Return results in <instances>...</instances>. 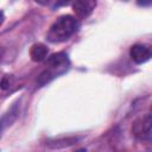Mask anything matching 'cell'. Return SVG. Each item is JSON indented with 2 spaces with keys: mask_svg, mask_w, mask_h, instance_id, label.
Here are the masks:
<instances>
[{
  "mask_svg": "<svg viewBox=\"0 0 152 152\" xmlns=\"http://www.w3.org/2000/svg\"><path fill=\"white\" fill-rule=\"evenodd\" d=\"M70 68V61L65 52H57L49 57L48 62L45 63L44 70L40 72L38 83L44 86L52 81L53 78L63 75Z\"/></svg>",
  "mask_w": 152,
  "mask_h": 152,
  "instance_id": "1",
  "label": "cell"
},
{
  "mask_svg": "<svg viewBox=\"0 0 152 152\" xmlns=\"http://www.w3.org/2000/svg\"><path fill=\"white\" fill-rule=\"evenodd\" d=\"M96 7V0H75L72 5L74 13L78 19L88 18Z\"/></svg>",
  "mask_w": 152,
  "mask_h": 152,
  "instance_id": "4",
  "label": "cell"
},
{
  "mask_svg": "<svg viewBox=\"0 0 152 152\" xmlns=\"http://www.w3.org/2000/svg\"><path fill=\"white\" fill-rule=\"evenodd\" d=\"M4 19H5V17H4V13H2V12H0V26H1V24L4 23Z\"/></svg>",
  "mask_w": 152,
  "mask_h": 152,
  "instance_id": "11",
  "label": "cell"
},
{
  "mask_svg": "<svg viewBox=\"0 0 152 152\" xmlns=\"http://www.w3.org/2000/svg\"><path fill=\"white\" fill-rule=\"evenodd\" d=\"M137 2H138L139 6L146 7V6H150V5L152 4V0H137Z\"/></svg>",
  "mask_w": 152,
  "mask_h": 152,
  "instance_id": "8",
  "label": "cell"
},
{
  "mask_svg": "<svg viewBox=\"0 0 152 152\" xmlns=\"http://www.w3.org/2000/svg\"><path fill=\"white\" fill-rule=\"evenodd\" d=\"M129 55L131 58L138 63V64H142L145 62H147L151 58V50L142 44H135L129 50Z\"/></svg>",
  "mask_w": 152,
  "mask_h": 152,
  "instance_id": "5",
  "label": "cell"
},
{
  "mask_svg": "<svg viewBox=\"0 0 152 152\" xmlns=\"http://www.w3.org/2000/svg\"><path fill=\"white\" fill-rule=\"evenodd\" d=\"M50 1H51V0H36V2H37V4H39V5H43V6L48 5Z\"/></svg>",
  "mask_w": 152,
  "mask_h": 152,
  "instance_id": "10",
  "label": "cell"
},
{
  "mask_svg": "<svg viewBox=\"0 0 152 152\" xmlns=\"http://www.w3.org/2000/svg\"><path fill=\"white\" fill-rule=\"evenodd\" d=\"M71 1H72V0H58L57 4H56V6H64V5L70 4Z\"/></svg>",
  "mask_w": 152,
  "mask_h": 152,
  "instance_id": "9",
  "label": "cell"
},
{
  "mask_svg": "<svg viewBox=\"0 0 152 152\" xmlns=\"http://www.w3.org/2000/svg\"><path fill=\"white\" fill-rule=\"evenodd\" d=\"M151 124H152L151 115H150V114H146L142 119H139L138 121H135V122L133 124V127H132L133 134H134L138 139H140V140L151 141V138H152Z\"/></svg>",
  "mask_w": 152,
  "mask_h": 152,
  "instance_id": "3",
  "label": "cell"
},
{
  "mask_svg": "<svg viewBox=\"0 0 152 152\" xmlns=\"http://www.w3.org/2000/svg\"><path fill=\"white\" fill-rule=\"evenodd\" d=\"M77 20L72 15H62L59 17L49 28L46 39L50 43H62L68 40L77 30Z\"/></svg>",
  "mask_w": 152,
  "mask_h": 152,
  "instance_id": "2",
  "label": "cell"
},
{
  "mask_svg": "<svg viewBox=\"0 0 152 152\" xmlns=\"http://www.w3.org/2000/svg\"><path fill=\"white\" fill-rule=\"evenodd\" d=\"M17 113H18V109H17V103L5 114V116L2 118V120H1V126L2 127H5V126H8V125H11L12 124V121H11V116H13V118H15L17 116Z\"/></svg>",
  "mask_w": 152,
  "mask_h": 152,
  "instance_id": "7",
  "label": "cell"
},
{
  "mask_svg": "<svg viewBox=\"0 0 152 152\" xmlns=\"http://www.w3.org/2000/svg\"><path fill=\"white\" fill-rule=\"evenodd\" d=\"M30 56L33 62H42L48 56V48L44 44H34L30 50Z\"/></svg>",
  "mask_w": 152,
  "mask_h": 152,
  "instance_id": "6",
  "label": "cell"
}]
</instances>
